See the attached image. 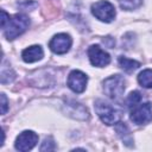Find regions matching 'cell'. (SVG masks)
Here are the masks:
<instances>
[{
	"instance_id": "cell-1",
	"label": "cell",
	"mask_w": 152,
	"mask_h": 152,
	"mask_svg": "<svg viewBox=\"0 0 152 152\" xmlns=\"http://www.w3.org/2000/svg\"><path fill=\"white\" fill-rule=\"evenodd\" d=\"M28 25H30V20L25 14H21V13L14 14L10 18L8 23L2 27L4 34L8 40L15 39L17 37H19L26 31Z\"/></svg>"
},
{
	"instance_id": "cell-2",
	"label": "cell",
	"mask_w": 152,
	"mask_h": 152,
	"mask_svg": "<svg viewBox=\"0 0 152 152\" xmlns=\"http://www.w3.org/2000/svg\"><path fill=\"white\" fill-rule=\"evenodd\" d=\"M94 108L101 121L108 126L115 125L116 122H119L121 118V113L114 106L106 102L104 100H100V99L96 100L94 103Z\"/></svg>"
},
{
	"instance_id": "cell-3",
	"label": "cell",
	"mask_w": 152,
	"mask_h": 152,
	"mask_svg": "<svg viewBox=\"0 0 152 152\" xmlns=\"http://www.w3.org/2000/svg\"><path fill=\"white\" fill-rule=\"evenodd\" d=\"M125 80L121 75H112L107 77L102 86H103V91L104 94L115 101H119L122 97V94L125 91Z\"/></svg>"
},
{
	"instance_id": "cell-4",
	"label": "cell",
	"mask_w": 152,
	"mask_h": 152,
	"mask_svg": "<svg viewBox=\"0 0 152 152\" xmlns=\"http://www.w3.org/2000/svg\"><path fill=\"white\" fill-rule=\"evenodd\" d=\"M93 15L103 23H110L115 18V7L107 0H100L91 5Z\"/></svg>"
},
{
	"instance_id": "cell-5",
	"label": "cell",
	"mask_w": 152,
	"mask_h": 152,
	"mask_svg": "<svg viewBox=\"0 0 152 152\" xmlns=\"http://www.w3.org/2000/svg\"><path fill=\"white\" fill-rule=\"evenodd\" d=\"M131 120L135 125H146L152 120V106L150 102L137 104L131 112Z\"/></svg>"
},
{
	"instance_id": "cell-6",
	"label": "cell",
	"mask_w": 152,
	"mask_h": 152,
	"mask_svg": "<svg viewBox=\"0 0 152 152\" xmlns=\"http://www.w3.org/2000/svg\"><path fill=\"white\" fill-rule=\"evenodd\" d=\"M72 44V39L68 33H58L52 37V39L49 43V48L51 49L52 52L57 55H63L66 53Z\"/></svg>"
},
{
	"instance_id": "cell-7",
	"label": "cell",
	"mask_w": 152,
	"mask_h": 152,
	"mask_svg": "<svg viewBox=\"0 0 152 152\" xmlns=\"http://www.w3.org/2000/svg\"><path fill=\"white\" fill-rule=\"evenodd\" d=\"M38 142V135L33 131H24L21 132L14 142V147L18 151H28L32 150Z\"/></svg>"
},
{
	"instance_id": "cell-8",
	"label": "cell",
	"mask_w": 152,
	"mask_h": 152,
	"mask_svg": "<svg viewBox=\"0 0 152 152\" xmlns=\"http://www.w3.org/2000/svg\"><path fill=\"white\" fill-rule=\"evenodd\" d=\"M88 57L90 63L94 66H99V68H103L106 65L109 64L110 62V56L102 50L99 45H90L88 49Z\"/></svg>"
},
{
	"instance_id": "cell-9",
	"label": "cell",
	"mask_w": 152,
	"mask_h": 152,
	"mask_svg": "<svg viewBox=\"0 0 152 152\" xmlns=\"http://www.w3.org/2000/svg\"><path fill=\"white\" fill-rule=\"evenodd\" d=\"M87 82H88V77L84 72L80 71V70H72L69 76H68V87L74 91V93H83L86 87H87Z\"/></svg>"
},
{
	"instance_id": "cell-10",
	"label": "cell",
	"mask_w": 152,
	"mask_h": 152,
	"mask_svg": "<svg viewBox=\"0 0 152 152\" xmlns=\"http://www.w3.org/2000/svg\"><path fill=\"white\" fill-rule=\"evenodd\" d=\"M64 108H65V113L74 118V119H78V120H86L89 118V112L88 109L78 103V102H75V101H66L64 103Z\"/></svg>"
},
{
	"instance_id": "cell-11",
	"label": "cell",
	"mask_w": 152,
	"mask_h": 152,
	"mask_svg": "<svg viewBox=\"0 0 152 152\" xmlns=\"http://www.w3.org/2000/svg\"><path fill=\"white\" fill-rule=\"evenodd\" d=\"M44 56V51L42 49L40 45H32L26 48L23 52H21V57L23 61L26 63H33L37 61H40Z\"/></svg>"
},
{
	"instance_id": "cell-12",
	"label": "cell",
	"mask_w": 152,
	"mask_h": 152,
	"mask_svg": "<svg viewBox=\"0 0 152 152\" xmlns=\"http://www.w3.org/2000/svg\"><path fill=\"white\" fill-rule=\"evenodd\" d=\"M115 131L118 133V135L121 138V140L127 145V146H131L132 142H133V138L129 133V129L128 127L125 125V122H116L115 124Z\"/></svg>"
},
{
	"instance_id": "cell-13",
	"label": "cell",
	"mask_w": 152,
	"mask_h": 152,
	"mask_svg": "<svg viewBox=\"0 0 152 152\" xmlns=\"http://www.w3.org/2000/svg\"><path fill=\"white\" fill-rule=\"evenodd\" d=\"M118 62H119V65L121 66V69H124L127 72H132L140 66V63L138 61H134V59H131V58H127L124 56L119 57Z\"/></svg>"
},
{
	"instance_id": "cell-14",
	"label": "cell",
	"mask_w": 152,
	"mask_h": 152,
	"mask_svg": "<svg viewBox=\"0 0 152 152\" xmlns=\"http://www.w3.org/2000/svg\"><path fill=\"white\" fill-rule=\"evenodd\" d=\"M0 77H1V83H2V84L11 83V82L14 80V77H15V74H14V71L12 70V68L8 66V65H6V59H5V58L2 59Z\"/></svg>"
},
{
	"instance_id": "cell-15",
	"label": "cell",
	"mask_w": 152,
	"mask_h": 152,
	"mask_svg": "<svg viewBox=\"0 0 152 152\" xmlns=\"http://www.w3.org/2000/svg\"><path fill=\"white\" fill-rule=\"evenodd\" d=\"M138 82L144 88H152V69H145L138 75Z\"/></svg>"
},
{
	"instance_id": "cell-16",
	"label": "cell",
	"mask_w": 152,
	"mask_h": 152,
	"mask_svg": "<svg viewBox=\"0 0 152 152\" xmlns=\"http://www.w3.org/2000/svg\"><path fill=\"white\" fill-rule=\"evenodd\" d=\"M118 2L122 10L132 11V10L138 8L142 4V0H118Z\"/></svg>"
},
{
	"instance_id": "cell-17",
	"label": "cell",
	"mask_w": 152,
	"mask_h": 152,
	"mask_svg": "<svg viewBox=\"0 0 152 152\" xmlns=\"http://www.w3.org/2000/svg\"><path fill=\"white\" fill-rule=\"evenodd\" d=\"M140 101H141V94L139 91H132L126 99V104H127V107L133 108L137 104H139Z\"/></svg>"
},
{
	"instance_id": "cell-18",
	"label": "cell",
	"mask_w": 152,
	"mask_h": 152,
	"mask_svg": "<svg viewBox=\"0 0 152 152\" xmlns=\"http://www.w3.org/2000/svg\"><path fill=\"white\" fill-rule=\"evenodd\" d=\"M56 148V145H55V141H53V139L52 138H45L44 139V141L42 142V145H40V151H53Z\"/></svg>"
},
{
	"instance_id": "cell-19",
	"label": "cell",
	"mask_w": 152,
	"mask_h": 152,
	"mask_svg": "<svg viewBox=\"0 0 152 152\" xmlns=\"http://www.w3.org/2000/svg\"><path fill=\"white\" fill-rule=\"evenodd\" d=\"M7 109H8L7 97H6V95L2 93V94H1V114H2V115H4V114H6Z\"/></svg>"
},
{
	"instance_id": "cell-20",
	"label": "cell",
	"mask_w": 152,
	"mask_h": 152,
	"mask_svg": "<svg viewBox=\"0 0 152 152\" xmlns=\"http://www.w3.org/2000/svg\"><path fill=\"white\" fill-rule=\"evenodd\" d=\"M10 18H11V17H10V14H7V13L2 10V11H1V28H2L7 23H8Z\"/></svg>"
}]
</instances>
